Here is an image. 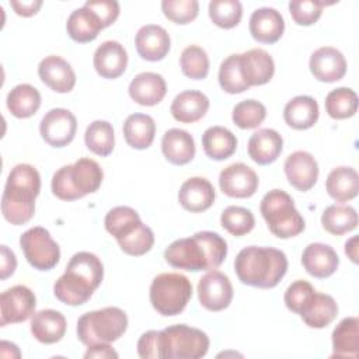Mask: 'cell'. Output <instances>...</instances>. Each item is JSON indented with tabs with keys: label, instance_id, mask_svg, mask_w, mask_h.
<instances>
[{
	"label": "cell",
	"instance_id": "cell-1",
	"mask_svg": "<svg viewBox=\"0 0 359 359\" xmlns=\"http://www.w3.org/2000/svg\"><path fill=\"white\" fill-rule=\"evenodd\" d=\"M227 255L226 240L209 230L172 241L164 251L168 265L189 272L217 269Z\"/></svg>",
	"mask_w": 359,
	"mask_h": 359
},
{
	"label": "cell",
	"instance_id": "cell-2",
	"mask_svg": "<svg viewBox=\"0 0 359 359\" xmlns=\"http://www.w3.org/2000/svg\"><path fill=\"white\" fill-rule=\"evenodd\" d=\"M104 278L101 259L88 251L76 252L66 265L65 273L55 282V297L69 306H81L90 300Z\"/></svg>",
	"mask_w": 359,
	"mask_h": 359
},
{
	"label": "cell",
	"instance_id": "cell-3",
	"mask_svg": "<svg viewBox=\"0 0 359 359\" xmlns=\"http://www.w3.org/2000/svg\"><path fill=\"white\" fill-rule=\"evenodd\" d=\"M41 191V175L31 164H17L8 172L3 196V217L14 224L28 223L35 212V198Z\"/></svg>",
	"mask_w": 359,
	"mask_h": 359
},
{
	"label": "cell",
	"instance_id": "cell-4",
	"mask_svg": "<svg viewBox=\"0 0 359 359\" xmlns=\"http://www.w3.org/2000/svg\"><path fill=\"white\" fill-rule=\"evenodd\" d=\"M234 271L241 283L271 289L275 287L287 271V258L273 247L250 245L243 248L234 259Z\"/></svg>",
	"mask_w": 359,
	"mask_h": 359
},
{
	"label": "cell",
	"instance_id": "cell-5",
	"mask_svg": "<svg viewBox=\"0 0 359 359\" xmlns=\"http://www.w3.org/2000/svg\"><path fill=\"white\" fill-rule=\"evenodd\" d=\"M261 215L269 231L278 238H290L300 234L306 224L294 206L292 196L282 189L266 192L259 205Z\"/></svg>",
	"mask_w": 359,
	"mask_h": 359
},
{
	"label": "cell",
	"instance_id": "cell-6",
	"mask_svg": "<svg viewBox=\"0 0 359 359\" xmlns=\"http://www.w3.org/2000/svg\"><path fill=\"white\" fill-rule=\"evenodd\" d=\"M128 328V316L119 307H104L84 313L76 327L77 338L86 346L114 342L119 339Z\"/></svg>",
	"mask_w": 359,
	"mask_h": 359
},
{
	"label": "cell",
	"instance_id": "cell-7",
	"mask_svg": "<svg viewBox=\"0 0 359 359\" xmlns=\"http://www.w3.org/2000/svg\"><path fill=\"white\" fill-rule=\"evenodd\" d=\"M149 297L153 309L160 316H178L192 297V283L182 273H160L151 280Z\"/></svg>",
	"mask_w": 359,
	"mask_h": 359
},
{
	"label": "cell",
	"instance_id": "cell-8",
	"mask_svg": "<svg viewBox=\"0 0 359 359\" xmlns=\"http://www.w3.org/2000/svg\"><path fill=\"white\" fill-rule=\"evenodd\" d=\"M161 359H199L209 351V337L187 324L170 325L160 331Z\"/></svg>",
	"mask_w": 359,
	"mask_h": 359
},
{
	"label": "cell",
	"instance_id": "cell-9",
	"mask_svg": "<svg viewBox=\"0 0 359 359\" xmlns=\"http://www.w3.org/2000/svg\"><path fill=\"white\" fill-rule=\"evenodd\" d=\"M20 247L28 264L38 271L55 268L60 259V248L50 233L41 226L31 227L20 237Z\"/></svg>",
	"mask_w": 359,
	"mask_h": 359
},
{
	"label": "cell",
	"instance_id": "cell-10",
	"mask_svg": "<svg viewBox=\"0 0 359 359\" xmlns=\"http://www.w3.org/2000/svg\"><path fill=\"white\" fill-rule=\"evenodd\" d=\"M77 130V119L66 108L49 109L39 123L42 139L52 147H65L74 139Z\"/></svg>",
	"mask_w": 359,
	"mask_h": 359
},
{
	"label": "cell",
	"instance_id": "cell-11",
	"mask_svg": "<svg viewBox=\"0 0 359 359\" xmlns=\"http://www.w3.org/2000/svg\"><path fill=\"white\" fill-rule=\"evenodd\" d=\"M198 297L202 307L209 311H222L233 300V286L229 276L212 269L198 282Z\"/></svg>",
	"mask_w": 359,
	"mask_h": 359
},
{
	"label": "cell",
	"instance_id": "cell-12",
	"mask_svg": "<svg viewBox=\"0 0 359 359\" xmlns=\"http://www.w3.org/2000/svg\"><path fill=\"white\" fill-rule=\"evenodd\" d=\"M35 307L36 299L29 287L24 285H15L8 287L0 296L1 327L28 320L31 316H34Z\"/></svg>",
	"mask_w": 359,
	"mask_h": 359
},
{
	"label": "cell",
	"instance_id": "cell-13",
	"mask_svg": "<svg viewBox=\"0 0 359 359\" xmlns=\"http://www.w3.org/2000/svg\"><path fill=\"white\" fill-rule=\"evenodd\" d=\"M258 184L257 172L244 163H233L223 168L219 175V187L230 198H250L257 192Z\"/></svg>",
	"mask_w": 359,
	"mask_h": 359
},
{
	"label": "cell",
	"instance_id": "cell-14",
	"mask_svg": "<svg viewBox=\"0 0 359 359\" xmlns=\"http://www.w3.org/2000/svg\"><path fill=\"white\" fill-rule=\"evenodd\" d=\"M289 184L297 191H310L318 178V164L314 156L304 150L289 154L283 164Z\"/></svg>",
	"mask_w": 359,
	"mask_h": 359
},
{
	"label": "cell",
	"instance_id": "cell-15",
	"mask_svg": "<svg viewBox=\"0 0 359 359\" xmlns=\"http://www.w3.org/2000/svg\"><path fill=\"white\" fill-rule=\"evenodd\" d=\"M238 63L243 80L248 87L266 84L273 77L275 62L272 56L261 48L238 53Z\"/></svg>",
	"mask_w": 359,
	"mask_h": 359
},
{
	"label": "cell",
	"instance_id": "cell-16",
	"mask_svg": "<svg viewBox=\"0 0 359 359\" xmlns=\"http://www.w3.org/2000/svg\"><path fill=\"white\" fill-rule=\"evenodd\" d=\"M310 72L318 81L334 83L346 73V60L341 50L332 46H321L310 56Z\"/></svg>",
	"mask_w": 359,
	"mask_h": 359
},
{
	"label": "cell",
	"instance_id": "cell-17",
	"mask_svg": "<svg viewBox=\"0 0 359 359\" xmlns=\"http://www.w3.org/2000/svg\"><path fill=\"white\" fill-rule=\"evenodd\" d=\"M38 76L55 93H70L76 86V73L70 63L56 55L46 56L39 62Z\"/></svg>",
	"mask_w": 359,
	"mask_h": 359
},
{
	"label": "cell",
	"instance_id": "cell-18",
	"mask_svg": "<svg viewBox=\"0 0 359 359\" xmlns=\"http://www.w3.org/2000/svg\"><path fill=\"white\" fill-rule=\"evenodd\" d=\"M135 46L139 56L149 62L163 60L171 48L170 35L161 25L147 24L135 35Z\"/></svg>",
	"mask_w": 359,
	"mask_h": 359
},
{
	"label": "cell",
	"instance_id": "cell-19",
	"mask_svg": "<svg viewBox=\"0 0 359 359\" xmlns=\"http://www.w3.org/2000/svg\"><path fill=\"white\" fill-rule=\"evenodd\" d=\"M93 65L104 79H118L128 66V52L118 41H105L94 52Z\"/></svg>",
	"mask_w": 359,
	"mask_h": 359
},
{
	"label": "cell",
	"instance_id": "cell-20",
	"mask_svg": "<svg viewBox=\"0 0 359 359\" xmlns=\"http://www.w3.org/2000/svg\"><path fill=\"white\" fill-rule=\"evenodd\" d=\"M129 97L139 105L153 107L163 101L167 93V84L161 74L154 72H142L129 83Z\"/></svg>",
	"mask_w": 359,
	"mask_h": 359
},
{
	"label": "cell",
	"instance_id": "cell-21",
	"mask_svg": "<svg viewBox=\"0 0 359 359\" xmlns=\"http://www.w3.org/2000/svg\"><path fill=\"white\" fill-rule=\"evenodd\" d=\"M215 188L203 177H191L182 182L178 191L180 205L192 213L208 210L215 202Z\"/></svg>",
	"mask_w": 359,
	"mask_h": 359
},
{
	"label": "cell",
	"instance_id": "cell-22",
	"mask_svg": "<svg viewBox=\"0 0 359 359\" xmlns=\"http://www.w3.org/2000/svg\"><path fill=\"white\" fill-rule=\"evenodd\" d=\"M302 264L309 275L317 279H325L338 269L339 257L331 245L311 243L302 254Z\"/></svg>",
	"mask_w": 359,
	"mask_h": 359
},
{
	"label": "cell",
	"instance_id": "cell-23",
	"mask_svg": "<svg viewBox=\"0 0 359 359\" xmlns=\"http://www.w3.org/2000/svg\"><path fill=\"white\" fill-rule=\"evenodd\" d=\"M250 34L261 43H275L285 31V20L282 14L272 7H261L252 11L250 17Z\"/></svg>",
	"mask_w": 359,
	"mask_h": 359
},
{
	"label": "cell",
	"instance_id": "cell-24",
	"mask_svg": "<svg viewBox=\"0 0 359 359\" xmlns=\"http://www.w3.org/2000/svg\"><path fill=\"white\" fill-rule=\"evenodd\" d=\"M247 150L254 163L266 165L276 161V158L280 156L283 150V139L275 129H258L248 139Z\"/></svg>",
	"mask_w": 359,
	"mask_h": 359
},
{
	"label": "cell",
	"instance_id": "cell-25",
	"mask_svg": "<svg viewBox=\"0 0 359 359\" xmlns=\"http://www.w3.org/2000/svg\"><path fill=\"white\" fill-rule=\"evenodd\" d=\"M209 105V98L202 91L185 90L175 95L170 112L181 123H194L206 115Z\"/></svg>",
	"mask_w": 359,
	"mask_h": 359
},
{
	"label": "cell",
	"instance_id": "cell-26",
	"mask_svg": "<svg viewBox=\"0 0 359 359\" xmlns=\"http://www.w3.org/2000/svg\"><path fill=\"white\" fill-rule=\"evenodd\" d=\"M161 151L174 165H185L195 157V140L184 129H168L161 139Z\"/></svg>",
	"mask_w": 359,
	"mask_h": 359
},
{
	"label": "cell",
	"instance_id": "cell-27",
	"mask_svg": "<svg viewBox=\"0 0 359 359\" xmlns=\"http://www.w3.org/2000/svg\"><path fill=\"white\" fill-rule=\"evenodd\" d=\"M66 318L60 311L46 309L34 313L31 318V334L41 344H56L66 332Z\"/></svg>",
	"mask_w": 359,
	"mask_h": 359
},
{
	"label": "cell",
	"instance_id": "cell-28",
	"mask_svg": "<svg viewBox=\"0 0 359 359\" xmlns=\"http://www.w3.org/2000/svg\"><path fill=\"white\" fill-rule=\"evenodd\" d=\"M318 104L310 95L293 97L283 108L285 122L296 130H304L314 126L318 119Z\"/></svg>",
	"mask_w": 359,
	"mask_h": 359
},
{
	"label": "cell",
	"instance_id": "cell-29",
	"mask_svg": "<svg viewBox=\"0 0 359 359\" xmlns=\"http://www.w3.org/2000/svg\"><path fill=\"white\" fill-rule=\"evenodd\" d=\"M338 314V304L332 296L314 292L310 302L299 314L310 328H324L330 325Z\"/></svg>",
	"mask_w": 359,
	"mask_h": 359
},
{
	"label": "cell",
	"instance_id": "cell-30",
	"mask_svg": "<svg viewBox=\"0 0 359 359\" xmlns=\"http://www.w3.org/2000/svg\"><path fill=\"white\" fill-rule=\"evenodd\" d=\"M101 29H104V27L100 18L86 6L72 11L66 22V31L69 36L79 43L94 41Z\"/></svg>",
	"mask_w": 359,
	"mask_h": 359
},
{
	"label": "cell",
	"instance_id": "cell-31",
	"mask_svg": "<svg viewBox=\"0 0 359 359\" xmlns=\"http://www.w3.org/2000/svg\"><path fill=\"white\" fill-rule=\"evenodd\" d=\"M69 170L73 187L81 198L87 194H94L101 187L104 172L95 160L81 157L74 164H69Z\"/></svg>",
	"mask_w": 359,
	"mask_h": 359
},
{
	"label": "cell",
	"instance_id": "cell-32",
	"mask_svg": "<svg viewBox=\"0 0 359 359\" xmlns=\"http://www.w3.org/2000/svg\"><path fill=\"white\" fill-rule=\"evenodd\" d=\"M327 194L337 202H348L359 192V175L353 167L334 168L325 181Z\"/></svg>",
	"mask_w": 359,
	"mask_h": 359
},
{
	"label": "cell",
	"instance_id": "cell-33",
	"mask_svg": "<svg viewBox=\"0 0 359 359\" xmlns=\"http://www.w3.org/2000/svg\"><path fill=\"white\" fill-rule=\"evenodd\" d=\"M202 146L209 158L222 161L234 154L237 149V137L227 128L210 126L202 135Z\"/></svg>",
	"mask_w": 359,
	"mask_h": 359
},
{
	"label": "cell",
	"instance_id": "cell-34",
	"mask_svg": "<svg viewBox=\"0 0 359 359\" xmlns=\"http://www.w3.org/2000/svg\"><path fill=\"white\" fill-rule=\"evenodd\" d=\"M154 135L156 123L147 114H132L123 122V136L132 149L144 150L150 147Z\"/></svg>",
	"mask_w": 359,
	"mask_h": 359
},
{
	"label": "cell",
	"instance_id": "cell-35",
	"mask_svg": "<svg viewBox=\"0 0 359 359\" xmlns=\"http://www.w3.org/2000/svg\"><path fill=\"white\" fill-rule=\"evenodd\" d=\"M332 358H356L359 353V320L346 317L332 331Z\"/></svg>",
	"mask_w": 359,
	"mask_h": 359
},
{
	"label": "cell",
	"instance_id": "cell-36",
	"mask_svg": "<svg viewBox=\"0 0 359 359\" xmlns=\"http://www.w3.org/2000/svg\"><path fill=\"white\" fill-rule=\"evenodd\" d=\"M7 108L10 114L15 118L25 119L36 114L41 107V94L39 91L27 83L15 86L7 94Z\"/></svg>",
	"mask_w": 359,
	"mask_h": 359
},
{
	"label": "cell",
	"instance_id": "cell-37",
	"mask_svg": "<svg viewBox=\"0 0 359 359\" xmlns=\"http://www.w3.org/2000/svg\"><path fill=\"white\" fill-rule=\"evenodd\" d=\"M358 213L349 205H330L321 215V224L325 231L334 236H342L356 229Z\"/></svg>",
	"mask_w": 359,
	"mask_h": 359
},
{
	"label": "cell",
	"instance_id": "cell-38",
	"mask_svg": "<svg viewBox=\"0 0 359 359\" xmlns=\"http://www.w3.org/2000/svg\"><path fill=\"white\" fill-rule=\"evenodd\" d=\"M84 143L90 151L97 156L107 157L115 147L114 128L108 121L97 119L91 122L84 133Z\"/></svg>",
	"mask_w": 359,
	"mask_h": 359
},
{
	"label": "cell",
	"instance_id": "cell-39",
	"mask_svg": "<svg viewBox=\"0 0 359 359\" xmlns=\"http://www.w3.org/2000/svg\"><path fill=\"white\" fill-rule=\"evenodd\" d=\"M142 223L139 213L130 206H115L104 219L105 230L118 241L130 234Z\"/></svg>",
	"mask_w": 359,
	"mask_h": 359
},
{
	"label": "cell",
	"instance_id": "cell-40",
	"mask_svg": "<svg viewBox=\"0 0 359 359\" xmlns=\"http://www.w3.org/2000/svg\"><path fill=\"white\" fill-rule=\"evenodd\" d=\"M325 111L334 119H346L358 111V95L352 88L338 87L325 97Z\"/></svg>",
	"mask_w": 359,
	"mask_h": 359
},
{
	"label": "cell",
	"instance_id": "cell-41",
	"mask_svg": "<svg viewBox=\"0 0 359 359\" xmlns=\"http://www.w3.org/2000/svg\"><path fill=\"white\" fill-rule=\"evenodd\" d=\"M180 66L184 76L192 80H203L209 73V56L203 48L189 45L180 56Z\"/></svg>",
	"mask_w": 359,
	"mask_h": 359
},
{
	"label": "cell",
	"instance_id": "cell-42",
	"mask_svg": "<svg viewBox=\"0 0 359 359\" xmlns=\"http://www.w3.org/2000/svg\"><path fill=\"white\" fill-rule=\"evenodd\" d=\"M208 10L212 22L223 29L234 28L243 17V6L237 0H212Z\"/></svg>",
	"mask_w": 359,
	"mask_h": 359
},
{
	"label": "cell",
	"instance_id": "cell-43",
	"mask_svg": "<svg viewBox=\"0 0 359 359\" xmlns=\"http://www.w3.org/2000/svg\"><path fill=\"white\" fill-rule=\"evenodd\" d=\"M266 116V108L257 100H244L234 105L231 119L240 129L258 128Z\"/></svg>",
	"mask_w": 359,
	"mask_h": 359
},
{
	"label": "cell",
	"instance_id": "cell-44",
	"mask_svg": "<svg viewBox=\"0 0 359 359\" xmlns=\"http://www.w3.org/2000/svg\"><path fill=\"white\" fill-rule=\"evenodd\" d=\"M220 223L224 230L236 237L245 236L255 226L254 215L243 206H227L220 216Z\"/></svg>",
	"mask_w": 359,
	"mask_h": 359
},
{
	"label": "cell",
	"instance_id": "cell-45",
	"mask_svg": "<svg viewBox=\"0 0 359 359\" xmlns=\"http://www.w3.org/2000/svg\"><path fill=\"white\" fill-rule=\"evenodd\" d=\"M219 84L229 94H240L250 87L243 80L238 63V53L229 55L219 67Z\"/></svg>",
	"mask_w": 359,
	"mask_h": 359
},
{
	"label": "cell",
	"instance_id": "cell-46",
	"mask_svg": "<svg viewBox=\"0 0 359 359\" xmlns=\"http://www.w3.org/2000/svg\"><path fill=\"white\" fill-rule=\"evenodd\" d=\"M121 250L132 257H140L149 252L154 244V234L143 222L126 237L118 240Z\"/></svg>",
	"mask_w": 359,
	"mask_h": 359
},
{
	"label": "cell",
	"instance_id": "cell-47",
	"mask_svg": "<svg viewBox=\"0 0 359 359\" xmlns=\"http://www.w3.org/2000/svg\"><path fill=\"white\" fill-rule=\"evenodd\" d=\"M163 14L175 24H188L198 17L199 3L196 0H163Z\"/></svg>",
	"mask_w": 359,
	"mask_h": 359
},
{
	"label": "cell",
	"instance_id": "cell-48",
	"mask_svg": "<svg viewBox=\"0 0 359 359\" xmlns=\"http://www.w3.org/2000/svg\"><path fill=\"white\" fill-rule=\"evenodd\" d=\"M324 6V1L317 0H292L289 3V13L297 25L309 27L318 21Z\"/></svg>",
	"mask_w": 359,
	"mask_h": 359
},
{
	"label": "cell",
	"instance_id": "cell-49",
	"mask_svg": "<svg viewBox=\"0 0 359 359\" xmlns=\"http://www.w3.org/2000/svg\"><path fill=\"white\" fill-rule=\"evenodd\" d=\"M314 292L316 290L311 286V283L303 279H297L287 286L283 296L285 304L290 311L300 314L302 310L306 307V304L310 302Z\"/></svg>",
	"mask_w": 359,
	"mask_h": 359
},
{
	"label": "cell",
	"instance_id": "cell-50",
	"mask_svg": "<svg viewBox=\"0 0 359 359\" xmlns=\"http://www.w3.org/2000/svg\"><path fill=\"white\" fill-rule=\"evenodd\" d=\"M50 188H52L53 195L62 201H76V199L81 198V195L76 191V188L73 187V182L70 180L69 164L60 167L53 174Z\"/></svg>",
	"mask_w": 359,
	"mask_h": 359
},
{
	"label": "cell",
	"instance_id": "cell-51",
	"mask_svg": "<svg viewBox=\"0 0 359 359\" xmlns=\"http://www.w3.org/2000/svg\"><path fill=\"white\" fill-rule=\"evenodd\" d=\"M84 6L97 14L104 28L114 24L119 15V4L115 0H88Z\"/></svg>",
	"mask_w": 359,
	"mask_h": 359
},
{
	"label": "cell",
	"instance_id": "cell-52",
	"mask_svg": "<svg viewBox=\"0 0 359 359\" xmlns=\"http://www.w3.org/2000/svg\"><path fill=\"white\" fill-rule=\"evenodd\" d=\"M137 355L142 359H161L160 331L150 330L140 335L137 341Z\"/></svg>",
	"mask_w": 359,
	"mask_h": 359
},
{
	"label": "cell",
	"instance_id": "cell-53",
	"mask_svg": "<svg viewBox=\"0 0 359 359\" xmlns=\"http://www.w3.org/2000/svg\"><path fill=\"white\" fill-rule=\"evenodd\" d=\"M0 254H1L0 278L4 280L14 273V271L17 268V258H15V254L4 244L0 245Z\"/></svg>",
	"mask_w": 359,
	"mask_h": 359
},
{
	"label": "cell",
	"instance_id": "cell-54",
	"mask_svg": "<svg viewBox=\"0 0 359 359\" xmlns=\"http://www.w3.org/2000/svg\"><path fill=\"white\" fill-rule=\"evenodd\" d=\"M84 358H97V359H112L118 358V353L114 351V348L108 342H101L95 345H90L84 353Z\"/></svg>",
	"mask_w": 359,
	"mask_h": 359
},
{
	"label": "cell",
	"instance_id": "cell-55",
	"mask_svg": "<svg viewBox=\"0 0 359 359\" xmlns=\"http://www.w3.org/2000/svg\"><path fill=\"white\" fill-rule=\"evenodd\" d=\"M10 6L15 11V14L22 17H31L38 13V10L42 6L41 0H29V1H20V0H11Z\"/></svg>",
	"mask_w": 359,
	"mask_h": 359
},
{
	"label": "cell",
	"instance_id": "cell-56",
	"mask_svg": "<svg viewBox=\"0 0 359 359\" xmlns=\"http://www.w3.org/2000/svg\"><path fill=\"white\" fill-rule=\"evenodd\" d=\"M358 236H353L345 243V254L353 264L358 262Z\"/></svg>",
	"mask_w": 359,
	"mask_h": 359
}]
</instances>
